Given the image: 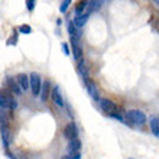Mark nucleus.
I'll return each instance as SVG.
<instances>
[{
  "instance_id": "f257e3e1",
  "label": "nucleus",
  "mask_w": 159,
  "mask_h": 159,
  "mask_svg": "<svg viewBox=\"0 0 159 159\" xmlns=\"http://www.w3.org/2000/svg\"><path fill=\"white\" fill-rule=\"evenodd\" d=\"M17 107V101L13 98V94L9 90L3 88L0 90V110L2 111H10L13 113Z\"/></svg>"
},
{
  "instance_id": "f03ea898",
  "label": "nucleus",
  "mask_w": 159,
  "mask_h": 159,
  "mask_svg": "<svg viewBox=\"0 0 159 159\" xmlns=\"http://www.w3.org/2000/svg\"><path fill=\"white\" fill-rule=\"evenodd\" d=\"M125 117L127 123H130V125H136V126H142L146 123V114L143 113V111H140V110H129V111H126Z\"/></svg>"
},
{
  "instance_id": "7ed1b4c3",
  "label": "nucleus",
  "mask_w": 159,
  "mask_h": 159,
  "mask_svg": "<svg viewBox=\"0 0 159 159\" xmlns=\"http://www.w3.org/2000/svg\"><path fill=\"white\" fill-rule=\"evenodd\" d=\"M29 88L32 90V94L35 97L41 94V88H42V80L41 75L36 72H30L29 74Z\"/></svg>"
},
{
  "instance_id": "20e7f679",
  "label": "nucleus",
  "mask_w": 159,
  "mask_h": 159,
  "mask_svg": "<svg viewBox=\"0 0 159 159\" xmlns=\"http://www.w3.org/2000/svg\"><path fill=\"white\" fill-rule=\"evenodd\" d=\"M98 106H100V109L107 114H111V113H116L119 111V106L114 103V101L109 100V98H98Z\"/></svg>"
},
{
  "instance_id": "39448f33",
  "label": "nucleus",
  "mask_w": 159,
  "mask_h": 159,
  "mask_svg": "<svg viewBox=\"0 0 159 159\" xmlns=\"http://www.w3.org/2000/svg\"><path fill=\"white\" fill-rule=\"evenodd\" d=\"M49 97H51V100L54 101V104L57 106V107H59V109H62L64 106H65L62 93H61V90H59L58 85H55V87L52 88V91L49 93Z\"/></svg>"
},
{
  "instance_id": "423d86ee",
  "label": "nucleus",
  "mask_w": 159,
  "mask_h": 159,
  "mask_svg": "<svg viewBox=\"0 0 159 159\" xmlns=\"http://www.w3.org/2000/svg\"><path fill=\"white\" fill-rule=\"evenodd\" d=\"M64 136L68 139V140H74V139H78V127L74 121H70L65 127H64Z\"/></svg>"
},
{
  "instance_id": "0eeeda50",
  "label": "nucleus",
  "mask_w": 159,
  "mask_h": 159,
  "mask_svg": "<svg viewBox=\"0 0 159 159\" xmlns=\"http://www.w3.org/2000/svg\"><path fill=\"white\" fill-rule=\"evenodd\" d=\"M0 134H2V140H3V146L7 149L10 145V139H12V132H10V126H0Z\"/></svg>"
},
{
  "instance_id": "6e6552de",
  "label": "nucleus",
  "mask_w": 159,
  "mask_h": 159,
  "mask_svg": "<svg viewBox=\"0 0 159 159\" xmlns=\"http://www.w3.org/2000/svg\"><path fill=\"white\" fill-rule=\"evenodd\" d=\"M71 49H72V55H74V59L80 62V61L83 59V48L80 46L78 39L71 38Z\"/></svg>"
},
{
  "instance_id": "1a4fd4ad",
  "label": "nucleus",
  "mask_w": 159,
  "mask_h": 159,
  "mask_svg": "<svg viewBox=\"0 0 159 159\" xmlns=\"http://www.w3.org/2000/svg\"><path fill=\"white\" fill-rule=\"evenodd\" d=\"M84 84H85V88H87V91H88V94H90V97H91V98H94L96 101H98V90H97L96 83H93L91 80L88 78L87 81H84Z\"/></svg>"
},
{
  "instance_id": "9d476101",
  "label": "nucleus",
  "mask_w": 159,
  "mask_h": 159,
  "mask_svg": "<svg viewBox=\"0 0 159 159\" xmlns=\"http://www.w3.org/2000/svg\"><path fill=\"white\" fill-rule=\"evenodd\" d=\"M6 84H7V87L9 90L13 93V94H16V96H20L22 94V90L20 87H19V84H17V81L13 77H7L6 78Z\"/></svg>"
},
{
  "instance_id": "9b49d317",
  "label": "nucleus",
  "mask_w": 159,
  "mask_h": 159,
  "mask_svg": "<svg viewBox=\"0 0 159 159\" xmlns=\"http://www.w3.org/2000/svg\"><path fill=\"white\" fill-rule=\"evenodd\" d=\"M16 81H17V84H19V87H20L22 91L29 90V77L26 75V74H17Z\"/></svg>"
},
{
  "instance_id": "f8f14e48",
  "label": "nucleus",
  "mask_w": 159,
  "mask_h": 159,
  "mask_svg": "<svg viewBox=\"0 0 159 159\" xmlns=\"http://www.w3.org/2000/svg\"><path fill=\"white\" fill-rule=\"evenodd\" d=\"M81 140L80 139H74V140H70L68 143V152H70V155H74V153H80L81 151Z\"/></svg>"
},
{
  "instance_id": "ddd939ff",
  "label": "nucleus",
  "mask_w": 159,
  "mask_h": 159,
  "mask_svg": "<svg viewBox=\"0 0 159 159\" xmlns=\"http://www.w3.org/2000/svg\"><path fill=\"white\" fill-rule=\"evenodd\" d=\"M88 16H90L88 13H83V15H80V16H75V19L72 20V23H74V25H75L78 29H81V28H83V26L87 23Z\"/></svg>"
},
{
  "instance_id": "4468645a",
  "label": "nucleus",
  "mask_w": 159,
  "mask_h": 159,
  "mask_svg": "<svg viewBox=\"0 0 159 159\" xmlns=\"http://www.w3.org/2000/svg\"><path fill=\"white\" fill-rule=\"evenodd\" d=\"M68 34L71 35V38H75V39H78V41H80V38H81V30L72 23V20L68 23Z\"/></svg>"
},
{
  "instance_id": "2eb2a0df",
  "label": "nucleus",
  "mask_w": 159,
  "mask_h": 159,
  "mask_svg": "<svg viewBox=\"0 0 159 159\" xmlns=\"http://www.w3.org/2000/svg\"><path fill=\"white\" fill-rule=\"evenodd\" d=\"M78 74L83 77L84 81H87L88 80V68H87V64H85L84 59H81L80 64H78Z\"/></svg>"
},
{
  "instance_id": "dca6fc26",
  "label": "nucleus",
  "mask_w": 159,
  "mask_h": 159,
  "mask_svg": "<svg viewBox=\"0 0 159 159\" xmlns=\"http://www.w3.org/2000/svg\"><path fill=\"white\" fill-rule=\"evenodd\" d=\"M49 87H51V84H49L48 80L42 83V88H41V96H42L41 98H42V101L48 100V96H49Z\"/></svg>"
},
{
  "instance_id": "f3484780",
  "label": "nucleus",
  "mask_w": 159,
  "mask_h": 159,
  "mask_svg": "<svg viewBox=\"0 0 159 159\" xmlns=\"http://www.w3.org/2000/svg\"><path fill=\"white\" fill-rule=\"evenodd\" d=\"M151 130L156 138H159V117H152L151 119Z\"/></svg>"
},
{
  "instance_id": "a211bd4d",
  "label": "nucleus",
  "mask_w": 159,
  "mask_h": 159,
  "mask_svg": "<svg viewBox=\"0 0 159 159\" xmlns=\"http://www.w3.org/2000/svg\"><path fill=\"white\" fill-rule=\"evenodd\" d=\"M88 6V2H78V4L75 6V13L77 16H80V15H83V12L87 9Z\"/></svg>"
},
{
  "instance_id": "6ab92c4d",
  "label": "nucleus",
  "mask_w": 159,
  "mask_h": 159,
  "mask_svg": "<svg viewBox=\"0 0 159 159\" xmlns=\"http://www.w3.org/2000/svg\"><path fill=\"white\" fill-rule=\"evenodd\" d=\"M88 4H90V10H88V15L91 12H94V10H97V9L101 7V4H103V2H88Z\"/></svg>"
},
{
  "instance_id": "aec40b11",
  "label": "nucleus",
  "mask_w": 159,
  "mask_h": 159,
  "mask_svg": "<svg viewBox=\"0 0 159 159\" xmlns=\"http://www.w3.org/2000/svg\"><path fill=\"white\" fill-rule=\"evenodd\" d=\"M70 4H71V2H70V0H64V2H61L59 12H61V13H65V12H67V9L70 7Z\"/></svg>"
},
{
  "instance_id": "412c9836",
  "label": "nucleus",
  "mask_w": 159,
  "mask_h": 159,
  "mask_svg": "<svg viewBox=\"0 0 159 159\" xmlns=\"http://www.w3.org/2000/svg\"><path fill=\"white\" fill-rule=\"evenodd\" d=\"M19 32H20V34H30V32H32V28H30L29 25H22V26H19Z\"/></svg>"
},
{
  "instance_id": "4be33fe9",
  "label": "nucleus",
  "mask_w": 159,
  "mask_h": 159,
  "mask_svg": "<svg viewBox=\"0 0 159 159\" xmlns=\"http://www.w3.org/2000/svg\"><path fill=\"white\" fill-rule=\"evenodd\" d=\"M35 6H36V2L35 0H26V7H28V10H34L35 9Z\"/></svg>"
},
{
  "instance_id": "5701e85b",
  "label": "nucleus",
  "mask_w": 159,
  "mask_h": 159,
  "mask_svg": "<svg viewBox=\"0 0 159 159\" xmlns=\"http://www.w3.org/2000/svg\"><path fill=\"white\" fill-rule=\"evenodd\" d=\"M111 119H114V120H117V121H125V117L121 116V114H119V113H111V114H109Z\"/></svg>"
},
{
  "instance_id": "b1692460",
  "label": "nucleus",
  "mask_w": 159,
  "mask_h": 159,
  "mask_svg": "<svg viewBox=\"0 0 159 159\" xmlns=\"http://www.w3.org/2000/svg\"><path fill=\"white\" fill-rule=\"evenodd\" d=\"M61 159H81V153H74V155H64Z\"/></svg>"
},
{
  "instance_id": "393cba45",
  "label": "nucleus",
  "mask_w": 159,
  "mask_h": 159,
  "mask_svg": "<svg viewBox=\"0 0 159 159\" xmlns=\"http://www.w3.org/2000/svg\"><path fill=\"white\" fill-rule=\"evenodd\" d=\"M61 45H62L64 54H65V55H70V49H68V43H65V42H62V43H61Z\"/></svg>"
},
{
  "instance_id": "a878e982",
  "label": "nucleus",
  "mask_w": 159,
  "mask_h": 159,
  "mask_svg": "<svg viewBox=\"0 0 159 159\" xmlns=\"http://www.w3.org/2000/svg\"><path fill=\"white\" fill-rule=\"evenodd\" d=\"M7 156H9V158H10V159H17L16 156H13L12 153H10V152H7Z\"/></svg>"
},
{
  "instance_id": "bb28decb",
  "label": "nucleus",
  "mask_w": 159,
  "mask_h": 159,
  "mask_svg": "<svg viewBox=\"0 0 159 159\" xmlns=\"http://www.w3.org/2000/svg\"><path fill=\"white\" fill-rule=\"evenodd\" d=\"M153 3H155V6H156V7L159 9V0H155V2H153Z\"/></svg>"
},
{
  "instance_id": "cd10ccee",
  "label": "nucleus",
  "mask_w": 159,
  "mask_h": 159,
  "mask_svg": "<svg viewBox=\"0 0 159 159\" xmlns=\"http://www.w3.org/2000/svg\"><path fill=\"white\" fill-rule=\"evenodd\" d=\"M129 159H133V158H129Z\"/></svg>"
}]
</instances>
